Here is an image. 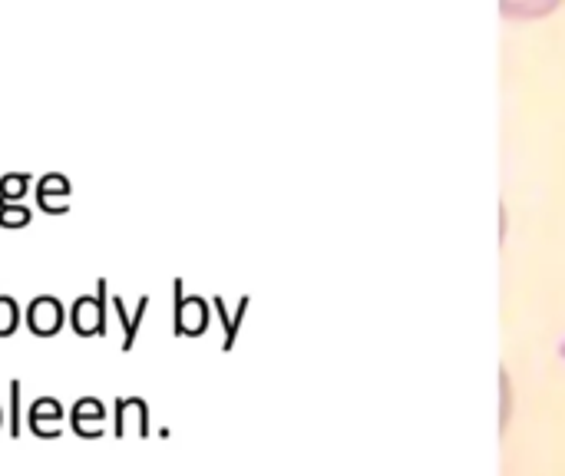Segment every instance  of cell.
<instances>
[{"instance_id": "1", "label": "cell", "mask_w": 565, "mask_h": 476, "mask_svg": "<svg viewBox=\"0 0 565 476\" xmlns=\"http://www.w3.org/2000/svg\"><path fill=\"white\" fill-rule=\"evenodd\" d=\"M110 301V298H106ZM106 301L100 295H83L73 305V331L80 338H93V334H106Z\"/></svg>"}, {"instance_id": "2", "label": "cell", "mask_w": 565, "mask_h": 476, "mask_svg": "<svg viewBox=\"0 0 565 476\" xmlns=\"http://www.w3.org/2000/svg\"><path fill=\"white\" fill-rule=\"evenodd\" d=\"M70 424L80 437L93 440V437H103L106 434V410L96 397H83L76 400L73 414H70Z\"/></svg>"}, {"instance_id": "3", "label": "cell", "mask_w": 565, "mask_h": 476, "mask_svg": "<svg viewBox=\"0 0 565 476\" xmlns=\"http://www.w3.org/2000/svg\"><path fill=\"white\" fill-rule=\"evenodd\" d=\"M27 324L40 338H53V334L63 328V305L57 298H37L34 305L27 308Z\"/></svg>"}, {"instance_id": "4", "label": "cell", "mask_w": 565, "mask_h": 476, "mask_svg": "<svg viewBox=\"0 0 565 476\" xmlns=\"http://www.w3.org/2000/svg\"><path fill=\"white\" fill-rule=\"evenodd\" d=\"M37 199H40V209L50 212V215L70 212V179L60 176V172L43 176L40 186H37Z\"/></svg>"}, {"instance_id": "5", "label": "cell", "mask_w": 565, "mask_h": 476, "mask_svg": "<svg viewBox=\"0 0 565 476\" xmlns=\"http://www.w3.org/2000/svg\"><path fill=\"white\" fill-rule=\"evenodd\" d=\"M110 305H113V311H116L119 324H123V344H119V348L129 354V351L136 348V334H139V328H143V315L149 311V298L143 295V298L136 301V315H133V318H129L126 301L119 298V295H110Z\"/></svg>"}, {"instance_id": "6", "label": "cell", "mask_w": 565, "mask_h": 476, "mask_svg": "<svg viewBox=\"0 0 565 476\" xmlns=\"http://www.w3.org/2000/svg\"><path fill=\"white\" fill-rule=\"evenodd\" d=\"M129 424H133V430L139 437L149 434V420H146V404L139 397H123L116 404V437H126Z\"/></svg>"}, {"instance_id": "7", "label": "cell", "mask_w": 565, "mask_h": 476, "mask_svg": "<svg viewBox=\"0 0 565 476\" xmlns=\"http://www.w3.org/2000/svg\"><path fill=\"white\" fill-rule=\"evenodd\" d=\"M63 417V407L57 404L53 397H40L34 410H30V430H34L37 437H50L57 440L60 437V427H47V424H60Z\"/></svg>"}, {"instance_id": "8", "label": "cell", "mask_w": 565, "mask_h": 476, "mask_svg": "<svg viewBox=\"0 0 565 476\" xmlns=\"http://www.w3.org/2000/svg\"><path fill=\"white\" fill-rule=\"evenodd\" d=\"M559 4L562 0H499V10L506 20H536L552 14Z\"/></svg>"}, {"instance_id": "9", "label": "cell", "mask_w": 565, "mask_h": 476, "mask_svg": "<svg viewBox=\"0 0 565 476\" xmlns=\"http://www.w3.org/2000/svg\"><path fill=\"white\" fill-rule=\"evenodd\" d=\"M30 186L27 172H10V176L0 179V202H20Z\"/></svg>"}, {"instance_id": "10", "label": "cell", "mask_w": 565, "mask_h": 476, "mask_svg": "<svg viewBox=\"0 0 565 476\" xmlns=\"http://www.w3.org/2000/svg\"><path fill=\"white\" fill-rule=\"evenodd\" d=\"M30 219H34V212L27 209L24 202H0V225L4 229H20V225H27Z\"/></svg>"}, {"instance_id": "11", "label": "cell", "mask_w": 565, "mask_h": 476, "mask_svg": "<svg viewBox=\"0 0 565 476\" xmlns=\"http://www.w3.org/2000/svg\"><path fill=\"white\" fill-rule=\"evenodd\" d=\"M17 321H20V311H17V301L0 295V338L17 331Z\"/></svg>"}, {"instance_id": "12", "label": "cell", "mask_w": 565, "mask_h": 476, "mask_svg": "<svg viewBox=\"0 0 565 476\" xmlns=\"http://www.w3.org/2000/svg\"><path fill=\"white\" fill-rule=\"evenodd\" d=\"M20 394H24V387H20V381L10 384V437H20Z\"/></svg>"}, {"instance_id": "13", "label": "cell", "mask_w": 565, "mask_h": 476, "mask_svg": "<svg viewBox=\"0 0 565 476\" xmlns=\"http://www.w3.org/2000/svg\"><path fill=\"white\" fill-rule=\"evenodd\" d=\"M0 424H4V414H0Z\"/></svg>"}]
</instances>
